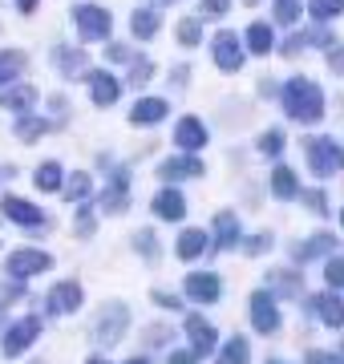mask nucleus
<instances>
[{"mask_svg":"<svg viewBox=\"0 0 344 364\" xmlns=\"http://www.w3.org/2000/svg\"><path fill=\"white\" fill-rule=\"evenodd\" d=\"M279 102H284V114L300 126H316L324 122V90H320L312 77H291L284 90H279Z\"/></svg>","mask_w":344,"mask_h":364,"instance_id":"1","label":"nucleus"},{"mask_svg":"<svg viewBox=\"0 0 344 364\" xmlns=\"http://www.w3.org/2000/svg\"><path fill=\"white\" fill-rule=\"evenodd\" d=\"M304 158H308V170L320 182L344 170V146L332 142V138H304Z\"/></svg>","mask_w":344,"mask_h":364,"instance_id":"2","label":"nucleus"},{"mask_svg":"<svg viewBox=\"0 0 344 364\" xmlns=\"http://www.w3.org/2000/svg\"><path fill=\"white\" fill-rule=\"evenodd\" d=\"M126 328H130V308H126V304H106L102 312L93 316L90 336H93L97 348H114V344L126 336Z\"/></svg>","mask_w":344,"mask_h":364,"instance_id":"3","label":"nucleus"},{"mask_svg":"<svg viewBox=\"0 0 344 364\" xmlns=\"http://www.w3.org/2000/svg\"><path fill=\"white\" fill-rule=\"evenodd\" d=\"M49 267H53V255H49V251H37V247H21L4 259V272H9V279H16V284L37 279V275H45Z\"/></svg>","mask_w":344,"mask_h":364,"instance_id":"4","label":"nucleus"},{"mask_svg":"<svg viewBox=\"0 0 344 364\" xmlns=\"http://www.w3.org/2000/svg\"><path fill=\"white\" fill-rule=\"evenodd\" d=\"M37 340H41V320H37V316H25V320L9 324V332L0 336V356L16 360V356H25Z\"/></svg>","mask_w":344,"mask_h":364,"instance_id":"5","label":"nucleus"},{"mask_svg":"<svg viewBox=\"0 0 344 364\" xmlns=\"http://www.w3.org/2000/svg\"><path fill=\"white\" fill-rule=\"evenodd\" d=\"M73 25H77L81 41H106L109 28H114V16L102 4H77L73 9Z\"/></svg>","mask_w":344,"mask_h":364,"instance_id":"6","label":"nucleus"},{"mask_svg":"<svg viewBox=\"0 0 344 364\" xmlns=\"http://www.w3.org/2000/svg\"><path fill=\"white\" fill-rule=\"evenodd\" d=\"M81 284L77 279H61V284L49 287V296H45V312L49 316H73L81 308Z\"/></svg>","mask_w":344,"mask_h":364,"instance_id":"7","label":"nucleus"},{"mask_svg":"<svg viewBox=\"0 0 344 364\" xmlns=\"http://www.w3.org/2000/svg\"><path fill=\"white\" fill-rule=\"evenodd\" d=\"M186 340H190V352L195 356H211L215 348H219V332L211 328V320L207 316H199V312H190L186 316Z\"/></svg>","mask_w":344,"mask_h":364,"instance_id":"8","label":"nucleus"},{"mask_svg":"<svg viewBox=\"0 0 344 364\" xmlns=\"http://www.w3.org/2000/svg\"><path fill=\"white\" fill-rule=\"evenodd\" d=\"M126 203H130V174L126 170H114L109 174V186L97 195V207L106 210V215H122Z\"/></svg>","mask_w":344,"mask_h":364,"instance_id":"9","label":"nucleus"},{"mask_svg":"<svg viewBox=\"0 0 344 364\" xmlns=\"http://www.w3.org/2000/svg\"><path fill=\"white\" fill-rule=\"evenodd\" d=\"M0 210H4V219H13L16 227H25V231H41V227H45V215H41L33 203H25V198H16V195L0 198Z\"/></svg>","mask_w":344,"mask_h":364,"instance_id":"10","label":"nucleus"},{"mask_svg":"<svg viewBox=\"0 0 344 364\" xmlns=\"http://www.w3.org/2000/svg\"><path fill=\"white\" fill-rule=\"evenodd\" d=\"M186 299H195V304H219V291H223V284H219V275L215 272H190L183 284Z\"/></svg>","mask_w":344,"mask_h":364,"instance_id":"11","label":"nucleus"},{"mask_svg":"<svg viewBox=\"0 0 344 364\" xmlns=\"http://www.w3.org/2000/svg\"><path fill=\"white\" fill-rule=\"evenodd\" d=\"M252 324L259 328V336H272L279 332V308L272 291H255L252 296Z\"/></svg>","mask_w":344,"mask_h":364,"instance_id":"12","label":"nucleus"},{"mask_svg":"<svg viewBox=\"0 0 344 364\" xmlns=\"http://www.w3.org/2000/svg\"><path fill=\"white\" fill-rule=\"evenodd\" d=\"M85 81H90V97H93V105H114L122 97V85H118V77L109 73V69H93V73H85Z\"/></svg>","mask_w":344,"mask_h":364,"instance_id":"13","label":"nucleus"},{"mask_svg":"<svg viewBox=\"0 0 344 364\" xmlns=\"http://www.w3.org/2000/svg\"><path fill=\"white\" fill-rule=\"evenodd\" d=\"M211 57H215V65L223 69V73H235L239 65H243V45H239L235 33H219L211 45Z\"/></svg>","mask_w":344,"mask_h":364,"instance_id":"14","label":"nucleus"},{"mask_svg":"<svg viewBox=\"0 0 344 364\" xmlns=\"http://www.w3.org/2000/svg\"><path fill=\"white\" fill-rule=\"evenodd\" d=\"M312 316H316L324 328H344V299L336 291H320L312 299Z\"/></svg>","mask_w":344,"mask_h":364,"instance_id":"15","label":"nucleus"},{"mask_svg":"<svg viewBox=\"0 0 344 364\" xmlns=\"http://www.w3.org/2000/svg\"><path fill=\"white\" fill-rule=\"evenodd\" d=\"M158 174L166 182H183V178H199V174H207V170H203V162L195 154H178V158H162Z\"/></svg>","mask_w":344,"mask_h":364,"instance_id":"16","label":"nucleus"},{"mask_svg":"<svg viewBox=\"0 0 344 364\" xmlns=\"http://www.w3.org/2000/svg\"><path fill=\"white\" fill-rule=\"evenodd\" d=\"M174 142L183 146L186 154H199L203 146H207V126H203L199 117H183V122L174 126Z\"/></svg>","mask_w":344,"mask_h":364,"instance_id":"17","label":"nucleus"},{"mask_svg":"<svg viewBox=\"0 0 344 364\" xmlns=\"http://www.w3.org/2000/svg\"><path fill=\"white\" fill-rule=\"evenodd\" d=\"M150 210H154V219H162V223H178L186 215V198L178 195V191H158L154 195V203H150Z\"/></svg>","mask_w":344,"mask_h":364,"instance_id":"18","label":"nucleus"},{"mask_svg":"<svg viewBox=\"0 0 344 364\" xmlns=\"http://www.w3.org/2000/svg\"><path fill=\"white\" fill-rule=\"evenodd\" d=\"M243 243V235H239V215L235 210H219L215 215V247L219 251H231Z\"/></svg>","mask_w":344,"mask_h":364,"instance_id":"19","label":"nucleus"},{"mask_svg":"<svg viewBox=\"0 0 344 364\" xmlns=\"http://www.w3.org/2000/svg\"><path fill=\"white\" fill-rule=\"evenodd\" d=\"M166 114H171V105L162 102V97H138V102L130 105V122L134 126H158Z\"/></svg>","mask_w":344,"mask_h":364,"instance_id":"20","label":"nucleus"},{"mask_svg":"<svg viewBox=\"0 0 344 364\" xmlns=\"http://www.w3.org/2000/svg\"><path fill=\"white\" fill-rule=\"evenodd\" d=\"M33 105H37V90H33V85H4V90H0V109H13V114H28V109H33Z\"/></svg>","mask_w":344,"mask_h":364,"instance_id":"21","label":"nucleus"},{"mask_svg":"<svg viewBox=\"0 0 344 364\" xmlns=\"http://www.w3.org/2000/svg\"><path fill=\"white\" fill-rule=\"evenodd\" d=\"M332 247H336V239H332L328 231H320V235H308L304 243H300V247L291 251V259H296V263H312V259H324V255H328Z\"/></svg>","mask_w":344,"mask_h":364,"instance_id":"22","label":"nucleus"},{"mask_svg":"<svg viewBox=\"0 0 344 364\" xmlns=\"http://www.w3.org/2000/svg\"><path fill=\"white\" fill-rule=\"evenodd\" d=\"M267 291L279 296V299L304 296V275H300V272H272V275H267Z\"/></svg>","mask_w":344,"mask_h":364,"instance_id":"23","label":"nucleus"},{"mask_svg":"<svg viewBox=\"0 0 344 364\" xmlns=\"http://www.w3.org/2000/svg\"><path fill=\"white\" fill-rule=\"evenodd\" d=\"M53 65L65 73V81H81V73H85V53L57 45V49H53Z\"/></svg>","mask_w":344,"mask_h":364,"instance_id":"24","label":"nucleus"},{"mask_svg":"<svg viewBox=\"0 0 344 364\" xmlns=\"http://www.w3.org/2000/svg\"><path fill=\"white\" fill-rule=\"evenodd\" d=\"M272 195L279 203H291V198L300 195V182H296V170L291 166H276L272 170Z\"/></svg>","mask_w":344,"mask_h":364,"instance_id":"25","label":"nucleus"},{"mask_svg":"<svg viewBox=\"0 0 344 364\" xmlns=\"http://www.w3.org/2000/svg\"><path fill=\"white\" fill-rule=\"evenodd\" d=\"M158 25H162V13H158V9H150V4H146V9H138V13L130 16V33L138 41H150L154 33H158Z\"/></svg>","mask_w":344,"mask_h":364,"instance_id":"26","label":"nucleus"},{"mask_svg":"<svg viewBox=\"0 0 344 364\" xmlns=\"http://www.w3.org/2000/svg\"><path fill=\"white\" fill-rule=\"evenodd\" d=\"M25 65H28V57L21 49H4V53H0V90H4V85H13V81L25 73Z\"/></svg>","mask_w":344,"mask_h":364,"instance_id":"27","label":"nucleus"},{"mask_svg":"<svg viewBox=\"0 0 344 364\" xmlns=\"http://www.w3.org/2000/svg\"><path fill=\"white\" fill-rule=\"evenodd\" d=\"M207 247H211V243H207V235H203L199 227H195V231H183V235H178V243H174L178 259H186V263H190V259H199V255H203Z\"/></svg>","mask_w":344,"mask_h":364,"instance_id":"28","label":"nucleus"},{"mask_svg":"<svg viewBox=\"0 0 344 364\" xmlns=\"http://www.w3.org/2000/svg\"><path fill=\"white\" fill-rule=\"evenodd\" d=\"M215 352H219V364H252V344H247V336H227V344Z\"/></svg>","mask_w":344,"mask_h":364,"instance_id":"29","label":"nucleus"},{"mask_svg":"<svg viewBox=\"0 0 344 364\" xmlns=\"http://www.w3.org/2000/svg\"><path fill=\"white\" fill-rule=\"evenodd\" d=\"M61 195H65V203H85V198L93 195V178L90 174H65V182H61Z\"/></svg>","mask_w":344,"mask_h":364,"instance_id":"30","label":"nucleus"},{"mask_svg":"<svg viewBox=\"0 0 344 364\" xmlns=\"http://www.w3.org/2000/svg\"><path fill=\"white\" fill-rule=\"evenodd\" d=\"M272 25H264V21H255L252 28H247V49L255 53V57H264V53H272Z\"/></svg>","mask_w":344,"mask_h":364,"instance_id":"31","label":"nucleus"},{"mask_svg":"<svg viewBox=\"0 0 344 364\" xmlns=\"http://www.w3.org/2000/svg\"><path fill=\"white\" fill-rule=\"evenodd\" d=\"M45 130H49V122H45V117H28V114L16 117V138H21V142H37Z\"/></svg>","mask_w":344,"mask_h":364,"instance_id":"32","label":"nucleus"},{"mask_svg":"<svg viewBox=\"0 0 344 364\" xmlns=\"http://www.w3.org/2000/svg\"><path fill=\"white\" fill-rule=\"evenodd\" d=\"M61 182H65V170L57 166V162H41L37 166V186L41 191H61Z\"/></svg>","mask_w":344,"mask_h":364,"instance_id":"33","label":"nucleus"},{"mask_svg":"<svg viewBox=\"0 0 344 364\" xmlns=\"http://www.w3.org/2000/svg\"><path fill=\"white\" fill-rule=\"evenodd\" d=\"M308 13L316 16L320 25H328V21H336L344 13V0H308Z\"/></svg>","mask_w":344,"mask_h":364,"instance_id":"34","label":"nucleus"},{"mask_svg":"<svg viewBox=\"0 0 344 364\" xmlns=\"http://www.w3.org/2000/svg\"><path fill=\"white\" fill-rule=\"evenodd\" d=\"M300 16H304V4H300V0H276L279 25H300Z\"/></svg>","mask_w":344,"mask_h":364,"instance_id":"35","label":"nucleus"},{"mask_svg":"<svg viewBox=\"0 0 344 364\" xmlns=\"http://www.w3.org/2000/svg\"><path fill=\"white\" fill-rule=\"evenodd\" d=\"M284 146H288L284 130H267L264 138H259V154H264V158H279V154H284Z\"/></svg>","mask_w":344,"mask_h":364,"instance_id":"36","label":"nucleus"},{"mask_svg":"<svg viewBox=\"0 0 344 364\" xmlns=\"http://www.w3.org/2000/svg\"><path fill=\"white\" fill-rule=\"evenodd\" d=\"M150 77H154V65H150L146 57H130V73H126V81H130V85H146Z\"/></svg>","mask_w":344,"mask_h":364,"instance_id":"37","label":"nucleus"},{"mask_svg":"<svg viewBox=\"0 0 344 364\" xmlns=\"http://www.w3.org/2000/svg\"><path fill=\"white\" fill-rule=\"evenodd\" d=\"M199 41H203V25H199V21H190V16H186V21H178V45L195 49Z\"/></svg>","mask_w":344,"mask_h":364,"instance_id":"38","label":"nucleus"},{"mask_svg":"<svg viewBox=\"0 0 344 364\" xmlns=\"http://www.w3.org/2000/svg\"><path fill=\"white\" fill-rule=\"evenodd\" d=\"M296 198H304V207L312 210V215H328V195H324V191H300Z\"/></svg>","mask_w":344,"mask_h":364,"instance_id":"39","label":"nucleus"},{"mask_svg":"<svg viewBox=\"0 0 344 364\" xmlns=\"http://www.w3.org/2000/svg\"><path fill=\"white\" fill-rule=\"evenodd\" d=\"M199 13H203V21H219V16L231 13V0H203Z\"/></svg>","mask_w":344,"mask_h":364,"instance_id":"40","label":"nucleus"},{"mask_svg":"<svg viewBox=\"0 0 344 364\" xmlns=\"http://www.w3.org/2000/svg\"><path fill=\"white\" fill-rule=\"evenodd\" d=\"M134 251H138V255H146V259H150V255L158 251V243H154V231H138V235H134Z\"/></svg>","mask_w":344,"mask_h":364,"instance_id":"41","label":"nucleus"},{"mask_svg":"<svg viewBox=\"0 0 344 364\" xmlns=\"http://www.w3.org/2000/svg\"><path fill=\"white\" fill-rule=\"evenodd\" d=\"M239 247L247 251V255H267V251H272V235H252V239L239 243Z\"/></svg>","mask_w":344,"mask_h":364,"instance_id":"42","label":"nucleus"},{"mask_svg":"<svg viewBox=\"0 0 344 364\" xmlns=\"http://www.w3.org/2000/svg\"><path fill=\"white\" fill-rule=\"evenodd\" d=\"M171 340H174L171 328H146V344H150V348H166Z\"/></svg>","mask_w":344,"mask_h":364,"instance_id":"43","label":"nucleus"},{"mask_svg":"<svg viewBox=\"0 0 344 364\" xmlns=\"http://www.w3.org/2000/svg\"><path fill=\"white\" fill-rule=\"evenodd\" d=\"M324 279L332 287H344V259H328L324 263Z\"/></svg>","mask_w":344,"mask_h":364,"instance_id":"44","label":"nucleus"},{"mask_svg":"<svg viewBox=\"0 0 344 364\" xmlns=\"http://www.w3.org/2000/svg\"><path fill=\"white\" fill-rule=\"evenodd\" d=\"M304 364H344L340 360V352H320V348H312L304 356Z\"/></svg>","mask_w":344,"mask_h":364,"instance_id":"45","label":"nucleus"},{"mask_svg":"<svg viewBox=\"0 0 344 364\" xmlns=\"http://www.w3.org/2000/svg\"><path fill=\"white\" fill-rule=\"evenodd\" d=\"M77 235H81V239H90V235H93V210L90 207L77 210Z\"/></svg>","mask_w":344,"mask_h":364,"instance_id":"46","label":"nucleus"},{"mask_svg":"<svg viewBox=\"0 0 344 364\" xmlns=\"http://www.w3.org/2000/svg\"><path fill=\"white\" fill-rule=\"evenodd\" d=\"M154 304L158 308H166V312H178L183 304H178V296H171V291H154Z\"/></svg>","mask_w":344,"mask_h":364,"instance_id":"47","label":"nucleus"},{"mask_svg":"<svg viewBox=\"0 0 344 364\" xmlns=\"http://www.w3.org/2000/svg\"><path fill=\"white\" fill-rule=\"evenodd\" d=\"M166 364H199V356H195V352L186 348V352H171V360Z\"/></svg>","mask_w":344,"mask_h":364,"instance_id":"48","label":"nucleus"},{"mask_svg":"<svg viewBox=\"0 0 344 364\" xmlns=\"http://www.w3.org/2000/svg\"><path fill=\"white\" fill-rule=\"evenodd\" d=\"M134 53L126 49V45H109V61H130Z\"/></svg>","mask_w":344,"mask_h":364,"instance_id":"49","label":"nucleus"},{"mask_svg":"<svg viewBox=\"0 0 344 364\" xmlns=\"http://www.w3.org/2000/svg\"><path fill=\"white\" fill-rule=\"evenodd\" d=\"M37 4H41V0H16V9H21L25 16H33V13H37Z\"/></svg>","mask_w":344,"mask_h":364,"instance_id":"50","label":"nucleus"},{"mask_svg":"<svg viewBox=\"0 0 344 364\" xmlns=\"http://www.w3.org/2000/svg\"><path fill=\"white\" fill-rule=\"evenodd\" d=\"M171 81H174V85H178V90H183V85H186V69L178 65V69H174V77H171Z\"/></svg>","mask_w":344,"mask_h":364,"instance_id":"51","label":"nucleus"},{"mask_svg":"<svg viewBox=\"0 0 344 364\" xmlns=\"http://www.w3.org/2000/svg\"><path fill=\"white\" fill-rule=\"evenodd\" d=\"M85 364H109V360H102V356H90V360H85Z\"/></svg>","mask_w":344,"mask_h":364,"instance_id":"52","label":"nucleus"},{"mask_svg":"<svg viewBox=\"0 0 344 364\" xmlns=\"http://www.w3.org/2000/svg\"><path fill=\"white\" fill-rule=\"evenodd\" d=\"M126 364H150V360H146V356H134V360H126Z\"/></svg>","mask_w":344,"mask_h":364,"instance_id":"53","label":"nucleus"},{"mask_svg":"<svg viewBox=\"0 0 344 364\" xmlns=\"http://www.w3.org/2000/svg\"><path fill=\"white\" fill-rule=\"evenodd\" d=\"M4 316H9V312H4V304H0V324H4Z\"/></svg>","mask_w":344,"mask_h":364,"instance_id":"54","label":"nucleus"},{"mask_svg":"<svg viewBox=\"0 0 344 364\" xmlns=\"http://www.w3.org/2000/svg\"><path fill=\"white\" fill-rule=\"evenodd\" d=\"M340 360H344V340H340Z\"/></svg>","mask_w":344,"mask_h":364,"instance_id":"55","label":"nucleus"},{"mask_svg":"<svg viewBox=\"0 0 344 364\" xmlns=\"http://www.w3.org/2000/svg\"><path fill=\"white\" fill-rule=\"evenodd\" d=\"M267 364H288V360H267Z\"/></svg>","mask_w":344,"mask_h":364,"instance_id":"56","label":"nucleus"},{"mask_svg":"<svg viewBox=\"0 0 344 364\" xmlns=\"http://www.w3.org/2000/svg\"><path fill=\"white\" fill-rule=\"evenodd\" d=\"M247 4H259V0H247Z\"/></svg>","mask_w":344,"mask_h":364,"instance_id":"57","label":"nucleus"},{"mask_svg":"<svg viewBox=\"0 0 344 364\" xmlns=\"http://www.w3.org/2000/svg\"><path fill=\"white\" fill-rule=\"evenodd\" d=\"M340 223H344V210H340Z\"/></svg>","mask_w":344,"mask_h":364,"instance_id":"58","label":"nucleus"}]
</instances>
